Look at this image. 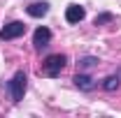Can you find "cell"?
I'll list each match as a JSON object with an SVG mask.
<instances>
[{
  "instance_id": "cell-9",
  "label": "cell",
  "mask_w": 121,
  "mask_h": 118,
  "mask_svg": "<svg viewBox=\"0 0 121 118\" xmlns=\"http://www.w3.org/2000/svg\"><path fill=\"white\" fill-rule=\"evenodd\" d=\"M112 21H114V14H109V12H105V14H98V16H95L93 26H105V23H112Z\"/></svg>"
},
{
  "instance_id": "cell-4",
  "label": "cell",
  "mask_w": 121,
  "mask_h": 118,
  "mask_svg": "<svg viewBox=\"0 0 121 118\" xmlns=\"http://www.w3.org/2000/svg\"><path fill=\"white\" fill-rule=\"evenodd\" d=\"M49 39H51V30L44 28V26H40V28L33 32V44H35V49L47 46V44H49Z\"/></svg>"
},
{
  "instance_id": "cell-8",
  "label": "cell",
  "mask_w": 121,
  "mask_h": 118,
  "mask_svg": "<svg viewBox=\"0 0 121 118\" xmlns=\"http://www.w3.org/2000/svg\"><path fill=\"white\" fill-rule=\"evenodd\" d=\"M119 86H121L119 76H107L105 81H103V88H105V90H117Z\"/></svg>"
},
{
  "instance_id": "cell-3",
  "label": "cell",
  "mask_w": 121,
  "mask_h": 118,
  "mask_svg": "<svg viewBox=\"0 0 121 118\" xmlns=\"http://www.w3.org/2000/svg\"><path fill=\"white\" fill-rule=\"evenodd\" d=\"M26 32V23H21V21H12V23H7L5 28L0 30V39L2 42H7V39H16V37H21Z\"/></svg>"
},
{
  "instance_id": "cell-1",
  "label": "cell",
  "mask_w": 121,
  "mask_h": 118,
  "mask_svg": "<svg viewBox=\"0 0 121 118\" xmlns=\"http://www.w3.org/2000/svg\"><path fill=\"white\" fill-rule=\"evenodd\" d=\"M65 65H68V58H65L63 53H54V56H49V58L42 63V67H40V74L56 79V76L63 72V67H65Z\"/></svg>"
},
{
  "instance_id": "cell-5",
  "label": "cell",
  "mask_w": 121,
  "mask_h": 118,
  "mask_svg": "<svg viewBox=\"0 0 121 118\" xmlns=\"http://www.w3.org/2000/svg\"><path fill=\"white\" fill-rule=\"evenodd\" d=\"M84 16H86V9H84L82 5H70V7L65 9V21H68V23H79Z\"/></svg>"
},
{
  "instance_id": "cell-10",
  "label": "cell",
  "mask_w": 121,
  "mask_h": 118,
  "mask_svg": "<svg viewBox=\"0 0 121 118\" xmlns=\"http://www.w3.org/2000/svg\"><path fill=\"white\" fill-rule=\"evenodd\" d=\"M93 65H98V58H93V56H86V58L79 60V70H89Z\"/></svg>"
},
{
  "instance_id": "cell-2",
  "label": "cell",
  "mask_w": 121,
  "mask_h": 118,
  "mask_svg": "<svg viewBox=\"0 0 121 118\" xmlns=\"http://www.w3.org/2000/svg\"><path fill=\"white\" fill-rule=\"evenodd\" d=\"M28 79H26V74L23 72H16L14 76H12V81H9V95H12V100L14 102H21L23 100V95H26V83Z\"/></svg>"
},
{
  "instance_id": "cell-6",
  "label": "cell",
  "mask_w": 121,
  "mask_h": 118,
  "mask_svg": "<svg viewBox=\"0 0 121 118\" xmlns=\"http://www.w3.org/2000/svg\"><path fill=\"white\" fill-rule=\"evenodd\" d=\"M26 12H28V16H33V19H42V16L49 12V5H47V2H33V5L26 7Z\"/></svg>"
},
{
  "instance_id": "cell-7",
  "label": "cell",
  "mask_w": 121,
  "mask_h": 118,
  "mask_svg": "<svg viewBox=\"0 0 121 118\" xmlns=\"http://www.w3.org/2000/svg\"><path fill=\"white\" fill-rule=\"evenodd\" d=\"M75 86H77V88H82V90H93V88H95V81L91 79L89 74H82V72H79L75 76Z\"/></svg>"
}]
</instances>
